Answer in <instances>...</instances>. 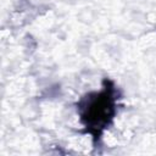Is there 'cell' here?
<instances>
[{
  "label": "cell",
  "mask_w": 156,
  "mask_h": 156,
  "mask_svg": "<svg viewBox=\"0 0 156 156\" xmlns=\"http://www.w3.org/2000/svg\"><path fill=\"white\" fill-rule=\"evenodd\" d=\"M112 88H105L100 93L89 94L79 105L80 117L85 127L95 132L104 129L115 113V98Z\"/></svg>",
  "instance_id": "1"
}]
</instances>
